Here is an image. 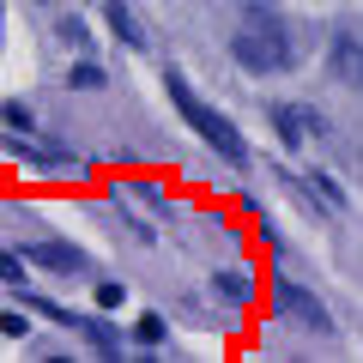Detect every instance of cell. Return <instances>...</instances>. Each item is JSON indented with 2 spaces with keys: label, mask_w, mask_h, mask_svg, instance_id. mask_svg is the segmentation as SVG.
Returning a JSON list of instances; mask_svg holds the SVG:
<instances>
[{
  "label": "cell",
  "mask_w": 363,
  "mask_h": 363,
  "mask_svg": "<svg viewBox=\"0 0 363 363\" xmlns=\"http://www.w3.org/2000/svg\"><path fill=\"white\" fill-rule=\"evenodd\" d=\"M230 55H236L242 73H260V79L291 73L297 43H291V30H285V18H279L272 0H248V6H242V25L230 30Z\"/></svg>",
  "instance_id": "obj_1"
},
{
  "label": "cell",
  "mask_w": 363,
  "mask_h": 363,
  "mask_svg": "<svg viewBox=\"0 0 363 363\" xmlns=\"http://www.w3.org/2000/svg\"><path fill=\"white\" fill-rule=\"evenodd\" d=\"M164 97H169V109L188 121V133H200V145H206L212 157H224L230 169H248V164H255V152H248L242 128H236L224 109H212L206 97H200V91L182 79V73H164Z\"/></svg>",
  "instance_id": "obj_2"
},
{
  "label": "cell",
  "mask_w": 363,
  "mask_h": 363,
  "mask_svg": "<svg viewBox=\"0 0 363 363\" xmlns=\"http://www.w3.org/2000/svg\"><path fill=\"white\" fill-rule=\"evenodd\" d=\"M267 309L279 315V321L303 327V333H333V315H327V303L315 297L309 285H297V279H272V285H267Z\"/></svg>",
  "instance_id": "obj_3"
},
{
  "label": "cell",
  "mask_w": 363,
  "mask_h": 363,
  "mask_svg": "<svg viewBox=\"0 0 363 363\" xmlns=\"http://www.w3.org/2000/svg\"><path fill=\"white\" fill-rule=\"evenodd\" d=\"M18 255L37 272H55V279H91V255L73 248V242H61V236H37V242H25Z\"/></svg>",
  "instance_id": "obj_4"
},
{
  "label": "cell",
  "mask_w": 363,
  "mask_h": 363,
  "mask_svg": "<svg viewBox=\"0 0 363 363\" xmlns=\"http://www.w3.org/2000/svg\"><path fill=\"white\" fill-rule=\"evenodd\" d=\"M327 73H333V85H345V91H363V37L339 30V37L327 43Z\"/></svg>",
  "instance_id": "obj_5"
},
{
  "label": "cell",
  "mask_w": 363,
  "mask_h": 363,
  "mask_svg": "<svg viewBox=\"0 0 363 363\" xmlns=\"http://www.w3.org/2000/svg\"><path fill=\"white\" fill-rule=\"evenodd\" d=\"M212 297L230 303V309H248V303L260 297V285H255V272H248V267H218V272H212Z\"/></svg>",
  "instance_id": "obj_6"
},
{
  "label": "cell",
  "mask_w": 363,
  "mask_h": 363,
  "mask_svg": "<svg viewBox=\"0 0 363 363\" xmlns=\"http://www.w3.org/2000/svg\"><path fill=\"white\" fill-rule=\"evenodd\" d=\"M73 333L85 339V345L97 351V357H121V351H128V339H121L116 327L104 321V315H73Z\"/></svg>",
  "instance_id": "obj_7"
},
{
  "label": "cell",
  "mask_w": 363,
  "mask_h": 363,
  "mask_svg": "<svg viewBox=\"0 0 363 363\" xmlns=\"http://www.w3.org/2000/svg\"><path fill=\"white\" fill-rule=\"evenodd\" d=\"M267 121H272V133H279V145H285V152H297V145L309 140V109H297V104H272Z\"/></svg>",
  "instance_id": "obj_8"
},
{
  "label": "cell",
  "mask_w": 363,
  "mask_h": 363,
  "mask_svg": "<svg viewBox=\"0 0 363 363\" xmlns=\"http://www.w3.org/2000/svg\"><path fill=\"white\" fill-rule=\"evenodd\" d=\"M109 30H116V43H128V49H145V25H140V18H133V6H128V0H109Z\"/></svg>",
  "instance_id": "obj_9"
},
{
  "label": "cell",
  "mask_w": 363,
  "mask_h": 363,
  "mask_svg": "<svg viewBox=\"0 0 363 363\" xmlns=\"http://www.w3.org/2000/svg\"><path fill=\"white\" fill-rule=\"evenodd\" d=\"M67 85H73V91H104V85H109V73L91 61V55H79V61L67 67Z\"/></svg>",
  "instance_id": "obj_10"
},
{
  "label": "cell",
  "mask_w": 363,
  "mask_h": 363,
  "mask_svg": "<svg viewBox=\"0 0 363 363\" xmlns=\"http://www.w3.org/2000/svg\"><path fill=\"white\" fill-rule=\"evenodd\" d=\"M0 285H6V291H25L30 285V260L18 255V248H0Z\"/></svg>",
  "instance_id": "obj_11"
},
{
  "label": "cell",
  "mask_w": 363,
  "mask_h": 363,
  "mask_svg": "<svg viewBox=\"0 0 363 363\" xmlns=\"http://www.w3.org/2000/svg\"><path fill=\"white\" fill-rule=\"evenodd\" d=\"M164 339H169V321H164V315H140V321H133V345L157 351Z\"/></svg>",
  "instance_id": "obj_12"
},
{
  "label": "cell",
  "mask_w": 363,
  "mask_h": 363,
  "mask_svg": "<svg viewBox=\"0 0 363 363\" xmlns=\"http://www.w3.org/2000/svg\"><path fill=\"white\" fill-rule=\"evenodd\" d=\"M55 37H61V43H67V49H73V55H85V49H91V25H85V18H79V13H67L61 25H55Z\"/></svg>",
  "instance_id": "obj_13"
},
{
  "label": "cell",
  "mask_w": 363,
  "mask_h": 363,
  "mask_svg": "<svg viewBox=\"0 0 363 363\" xmlns=\"http://www.w3.org/2000/svg\"><path fill=\"white\" fill-rule=\"evenodd\" d=\"M0 121L13 133H37V116H30V104H0Z\"/></svg>",
  "instance_id": "obj_14"
},
{
  "label": "cell",
  "mask_w": 363,
  "mask_h": 363,
  "mask_svg": "<svg viewBox=\"0 0 363 363\" xmlns=\"http://www.w3.org/2000/svg\"><path fill=\"white\" fill-rule=\"evenodd\" d=\"M30 327H37L30 309H0V333H6V339H30Z\"/></svg>",
  "instance_id": "obj_15"
},
{
  "label": "cell",
  "mask_w": 363,
  "mask_h": 363,
  "mask_svg": "<svg viewBox=\"0 0 363 363\" xmlns=\"http://www.w3.org/2000/svg\"><path fill=\"white\" fill-rule=\"evenodd\" d=\"M128 303V285L121 279H97V309H121Z\"/></svg>",
  "instance_id": "obj_16"
},
{
  "label": "cell",
  "mask_w": 363,
  "mask_h": 363,
  "mask_svg": "<svg viewBox=\"0 0 363 363\" xmlns=\"http://www.w3.org/2000/svg\"><path fill=\"white\" fill-rule=\"evenodd\" d=\"M0 30H6V0H0Z\"/></svg>",
  "instance_id": "obj_17"
},
{
  "label": "cell",
  "mask_w": 363,
  "mask_h": 363,
  "mask_svg": "<svg viewBox=\"0 0 363 363\" xmlns=\"http://www.w3.org/2000/svg\"><path fill=\"white\" fill-rule=\"evenodd\" d=\"M37 6H43V0H37Z\"/></svg>",
  "instance_id": "obj_18"
}]
</instances>
